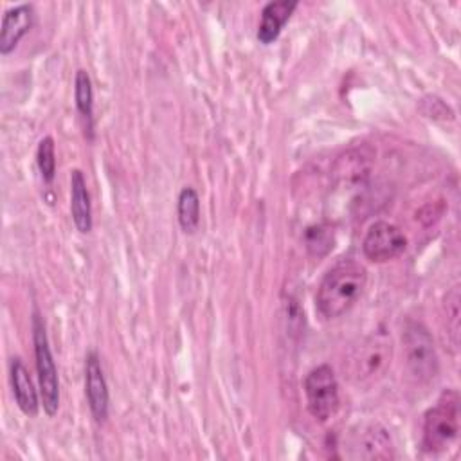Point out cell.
I'll return each mask as SVG.
<instances>
[{
	"instance_id": "6da1fadb",
	"label": "cell",
	"mask_w": 461,
	"mask_h": 461,
	"mask_svg": "<svg viewBox=\"0 0 461 461\" xmlns=\"http://www.w3.org/2000/svg\"><path fill=\"white\" fill-rule=\"evenodd\" d=\"M367 283V270L355 259L337 261L322 277L315 306L324 319H337L348 313L364 294Z\"/></svg>"
},
{
	"instance_id": "7a4b0ae2",
	"label": "cell",
	"mask_w": 461,
	"mask_h": 461,
	"mask_svg": "<svg viewBox=\"0 0 461 461\" xmlns=\"http://www.w3.org/2000/svg\"><path fill=\"white\" fill-rule=\"evenodd\" d=\"M459 432V396L456 391H443L438 402L425 412L421 445L427 452L448 448Z\"/></svg>"
},
{
	"instance_id": "3957f363",
	"label": "cell",
	"mask_w": 461,
	"mask_h": 461,
	"mask_svg": "<svg viewBox=\"0 0 461 461\" xmlns=\"http://www.w3.org/2000/svg\"><path fill=\"white\" fill-rule=\"evenodd\" d=\"M402 349L407 375L416 384L430 382L439 369L432 335L420 322H411L402 335Z\"/></svg>"
},
{
	"instance_id": "277c9868",
	"label": "cell",
	"mask_w": 461,
	"mask_h": 461,
	"mask_svg": "<svg viewBox=\"0 0 461 461\" xmlns=\"http://www.w3.org/2000/svg\"><path fill=\"white\" fill-rule=\"evenodd\" d=\"M32 342H34V358L40 384V396L43 411L47 416H54L59 407V378L54 364V357L49 346L45 324L40 319V313L32 315Z\"/></svg>"
},
{
	"instance_id": "5b68a950",
	"label": "cell",
	"mask_w": 461,
	"mask_h": 461,
	"mask_svg": "<svg viewBox=\"0 0 461 461\" xmlns=\"http://www.w3.org/2000/svg\"><path fill=\"white\" fill-rule=\"evenodd\" d=\"M304 394L310 414L319 420H330L339 409V382L328 364L313 367L304 378Z\"/></svg>"
},
{
	"instance_id": "8992f818",
	"label": "cell",
	"mask_w": 461,
	"mask_h": 461,
	"mask_svg": "<svg viewBox=\"0 0 461 461\" xmlns=\"http://www.w3.org/2000/svg\"><path fill=\"white\" fill-rule=\"evenodd\" d=\"M391 358V340L384 333H376L360 342L349 358V373L357 382L378 376Z\"/></svg>"
},
{
	"instance_id": "52a82bcc",
	"label": "cell",
	"mask_w": 461,
	"mask_h": 461,
	"mask_svg": "<svg viewBox=\"0 0 461 461\" xmlns=\"http://www.w3.org/2000/svg\"><path fill=\"white\" fill-rule=\"evenodd\" d=\"M407 249L405 234L389 221H375L366 230L362 240V252L373 263H385L398 258Z\"/></svg>"
},
{
	"instance_id": "ba28073f",
	"label": "cell",
	"mask_w": 461,
	"mask_h": 461,
	"mask_svg": "<svg viewBox=\"0 0 461 461\" xmlns=\"http://www.w3.org/2000/svg\"><path fill=\"white\" fill-rule=\"evenodd\" d=\"M85 393L90 412L97 423H103L108 418L110 394L106 378L101 367L99 355L95 351L86 353L85 357Z\"/></svg>"
},
{
	"instance_id": "9c48e42d",
	"label": "cell",
	"mask_w": 461,
	"mask_h": 461,
	"mask_svg": "<svg viewBox=\"0 0 461 461\" xmlns=\"http://www.w3.org/2000/svg\"><path fill=\"white\" fill-rule=\"evenodd\" d=\"M34 22V9L29 4H20L4 13L2 18V31H0V52L5 56L18 41L29 32Z\"/></svg>"
},
{
	"instance_id": "30bf717a",
	"label": "cell",
	"mask_w": 461,
	"mask_h": 461,
	"mask_svg": "<svg viewBox=\"0 0 461 461\" xmlns=\"http://www.w3.org/2000/svg\"><path fill=\"white\" fill-rule=\"evenodd\" d=\"M297 9L295 0H277L268 2L261 11V20L258 25V40L263 45L272 43L281 34L285 23L290 20L294 11Z\"/></svg>"
},
{
	"instance_id": "8fae6325",
	"label": "cell",
	"mask_w": 461,
	"mask_h": 461,
	"mask_svg": "<svg viewBox=\"0 0 461 461\" xmlns=\"http://www.w3.org/2000/svg\"><path fill=\"white\" fill-rule=\"evenodd\" d=\"M70 214L74 227L81 234L92 230V203L86 189V180L79 169L70 173Z\"/></svg>"
},
{
	"instance_id": "7c38bea8",
	"label": "cell",
	"mask_w": 461,
	"mask_h": 461,
	"mask_svg": "<svg viewBox=\"0 0 461 461\" xmlns=\"http://www.w3.org/2000/svg\"><path fill=\"white\" fill-rule=\"evenodd\" d=\"M373 151L369 148H355L339 157L335 164V178L340 184H357L362 182L371 169Z\"/></svg>"
},
{
	"instance_id": "4fadbf2b",
	"label": "cell",
	"mask_w": 461,
	"mask_h": 461,
	"mask_svg": "<svg viewBox=\"0 0 461 461\" xmlns=\"http://www.w3.org/2000/svg\"><path fill=\"white\" fill-rule=\"evenodd\" d=\"M11 385H13V394L16 398V403L20 411L27 416H36L40 409L38 394L32 385V380L29 376L27 367L20 358L11 360Z\"/></svg>"
},
{
	"instance_id": "5bb4252c",
	"label": "cell",
	"mask_w": 461,
	"mask_h": 461,
	"mask_svg": "<svg viewBox=\"0 0 461 461\" xmlns=\"http://www.w3.org/2000/svg\"><path fill=\"white\" fill-rule=\"evenodd\" d=\"M176 216L180 229L185 234L196 232L200 225V198L193 187H184L176 202Z\"/></svg>"
},
{
	"instance_id": "9a60e30c",
	"label": "cell",
	"mask_w": 461,
	"mask_h": 461,
	"mask_svg": "<svg viewBox=\"0 0 461 461\" xmlns=\"http://www.w3.org/2000/svg\"><path fill=\"white\" fill-rule=\"evenodd\" d=\"M74 97L76 106L81 117L86 121L88 130L92 128V113H94V90H92V79L85 68H79L76 72V83H74Z\"/></svg>"
},
{
	"instance_id": "2e32d148",
	"label": "cell",
	"mask_w": 461,
	"mask_h": 461,
	"mask_svg": "<svg viewBox=\"0 0 461 461\" xmlns=\"http://www.w3.org/2000/svg\"><path fill=\"white\" fill-rule=\"evenodd\" d=\"M362 447L367 450L364 457H389L391 456V439L382 427H371L362 436Z\"/></svg>"
},
{
	"instance_id": "e0dca14e",
	"label": "cell",
	"mask_w": 461,
	"mask_h": 461,
	"mask_svg": "<svg viewBox=\"0 0 461 461\" xmlns=\"http://www.w3.org/2000/svg\"><path fill=\"white\" fill-rule=\"evenodd\" d=\"M36 162L38 169L41 173V178L50 184L56 176V153H54V140L52 137H43L38 144L36 151Z\"/></svg>"
},
{
	"instance_id": "ac0fdd59",
	"label": "cell",
	"mask_w": 461,
	"mask_h": 461,
	"mask_svg": "<svg viewBox=\"0 0 461 461\" xmlns=\"http://www.w3.org/2000/svg\"><path fill=\"white\" fill-rule=\"evenodd\" d=\"M306 247L313 256H324L330 249H333V234L326 225H317L308 229L306 232Z\"/></svg>"
},
{
	"instance_id": "d6986e66",
	"label": "cell",
	"mask_w": 461,
	"mask_h": 461,
	"mask_svg": "<svg viewBox=\"0 0 461 461\" xmlns=\"http://www.w3.org/2000/svg\"><path fill=\"white\" fill-rule=\"evenodd\" d=\"M445 306H447V328H448V333L452 335V342L457 344V337H459V290H457V286H454L447 294Z\"/></svg>"
}]
</instances>
